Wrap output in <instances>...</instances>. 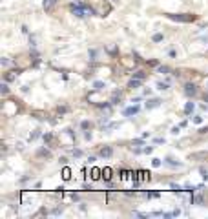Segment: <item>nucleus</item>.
<instances>
[{
    "label": "nucleus",
    "mask_w": 208,
    "mask_h": 219,
    "mask_svg": "<svg viewBox=\"0 0 208 219\" xmlns=\"http://www.w3.org/2000/svg\"><path fill=\"white\" fill-rule=\"evenodd\" d=\"M166 17L170 20H175V22H193L197 18L195 15H173V13H168Z\"/></svg>",
    "instance_id": "nucleus-2"
},
{
    "label": "nucleus",
    "mask_w": 208,
    "mask_h": 219,
    "mask_svg": "<svg viewBox=\"0 0 208 219\" xmlns=\"http://www.w3.org/2000/svg\"><path fill=\"white\" fill-rule=\"evenodd\" d=\"M69 174H71V172H69V168H64V172H62V175H64V179H69V177H71Z\"/></svg>",
    "instance_id": "nucleus-19"
},
{
    "label": "nucleus",
    "mask_w": 208,
    "mask_h": 219,
    "mask_svg": "<svg viewBox=\"0 0 208 219\" xmlns=\"http://www.w3.org/2000/svg\"><path fill=\"white\" fill-rule=\"evenodd\" d=\"M93 88H95V90H102V88H104V82H101V80L93 82Z\"/></svg>",
    "instance_id": "nucleus-15"
},
{
    "label": "nucleus",
    "mask_w": 208,
    "mask_h": 219,
    "mask_svg": "<svg viewBox=\"0 0 208 219\" xmlns=\"http://www.w3.org/2000/svg\"><path fill=\"white\" fill-rule=\"evenodd\" d=\"M205 100H206V102H208V93H206V95H205Z\"/></svg>",
    "instance_id": "nucleus-31"
},
{
    "label": "nucleus",
    "mask_w": 208,
    "mask_h": 219,
    "mask_svg": "<svg viewBox=\"0 0 208 219\" xmlns=\"http://www.w3.org/2000/svg\"><path fill=\"white\" fill-rule=\"evenodd\" d=\"M172 133H179V126H173L172 128Z\"/></svg>",
    "instance_id": "nucleus-29"
},
{
    "label": "nucleus",
    "mask_w": 208,
    "mask_h": 219,
    "mask_svg": "<svg viewBox=\"0 0 208 219\" xmlns=\"http://www.w3.org/2000/svg\"><path fill=\"white\" fill-rule=\"evenodd\" d=\"M192 112H193V102H188V104L184 106V113H186V115H190Z\"/></svg>",
    "instance_id": "nucleus-12"
},
{
    "label": "nucleus",
    "mask_w": 208,
    "mask_h": 219,
    "mask_svg": "<svg viewBox=\"0 0 208 219\" xmlns=\"http://www.w3.org/2000/svg\"><path fill=\"white\" fill-rule=\"evenodd\" d=\"M161 40H163V35L161 33H155L154 35V42H161Z\"/></svg>",
    "instance_id": "nucleus-18"
},
{
    "label": "nucleus",
    "mask_w": 208,
    "mask_h": 219,
    "mask_svg": "<svg viewBox=\"0 0 208 219\" xmlns=\"http://www.w3.org/2000/svg\"><path fill=\"white\" fill-rule=\"evenodd\" d=\"M2 66H9V60L8 59H2Z\"/></svg>",
    "instance_id": "nucleus-28"
},
{
    "label": "nucleus",
    "mask_w": 208,
    "mask_h": 219,
    "mask_svg": "<svg viewBox=\"0 0 208 219\" xmlns=\"http://www.w3.org/2000/svg\"><path fill=\"white\" fill-rule=\"evenodd\" d=\"M117 100H121V93H113V97H112V102L115 104Z\"/></svg>",
    "instance_id": "nucleus-20"
},
{
    "label": "nucleus",
    "mask_w": 208,
    "mask_h": 219,
    "mask_svg": "<svg viewBox=\"0 0 208 219\" xmlns=\"http://www.w3.org/2000/svg\"><path fill=\"white\" fill-rule=\"evenodd\" d=\"M17 75H18V71H9L8 75H6V80H15Z\"/></svg>",
    "instance_id": "nucleus-11"
},
{
    "label": "nucleus",
    "mask_w": 208,
    "mask_h": 219,
    "mask_svg": "<svg viewBox=\"0 0 208 219\" xmlns=\"http://www.w3.org/2000/svg\"><path fill=\"white\" fill-rule=\"evenodd\" d=\"M206 88H208V84H206Z\"/></svg>",
    "instance_id": "nucleus-32"
},
{
    "label": "nucleus",
    "mask_w": 208,
    "mask_h": 219,
    "mask_svg": "<svg viewBox=\"0 0 208 219\" xmlns=\"http://www.w3.org/2000/svg\"><path fill=\"white\" fill-rule=\"evenodd\" d=\"M141 84H142V80H141V79H135V77H133V79H131V80L128 82V88H139Z\"/></svg>",
    "instance_id": "nucleus-7"
},
{
    "label": "nucleus",
    "mask_w": 208,
    "mask_h": 219,
    "mask_svg": "<svg viewBox=\"0 0 208 219\" xmlns=\"http://www.w3.org/2000/svg\"><path fill=\"white\" fill-rule=\"evenodd\" d=\"M159 104H161V100H159V99H151L150 102H146V108H155Z\"/></svg>",
    "instance_id": "nucleus-10"
},
{
    "label": "nucleus",
    "mask_w": 208,
    "mask_h": 219,
    "mask_svg": "<svg viewBox=\"0 0 208 219\" xmlns=\"http://www.w3.org/2000/svg\"><path fill=\"white\" fill-rule=\"evenodd\" d=\"M51 139H53V135H51V133H46V135H44V141H46V142H50Z\"/></svg>",
    "instance_id": "nucleus-23"
},
{
    "label": "nucleus",
    "mask_w": 208,
    "mask_h": 219,
    "mask_svg": "<svg viewBox=\"0 0 208 219\" xmlns=\"http://www.w3.org/2000/svg\"><path fill=\"white\" fill-rule=\"evenodd\" d=\"M101 157H112L113 155V150L110 148V146H104V148H101Z\"/></svg>",
    "instance_id": "nucleus-5"
},
{
    "label": "nucleus",
    "mask_w": 208,
    "mask_h": 219,
    "mask_svg": "<svg viewBox=\"0 0 208 219\" xmlns=\"http://www.w3.org/2000/svg\"><path fill=\"white\" fill-rule=\"evenodd\" d=\"M38 135H40L38 132H33V133L29 135V141H35V139H37V137H38Z\"/></svg>",
    "instance_id": "nucleus-22"
},
{
    "label": "nucleus",
    "mask_w": 208,
    "mask_h": 219,
    "mask_svg": "<svg viewBox=\"0 0 208 219\" xmlns=\"http://www.w3.org/2000/svg\"><path fill=\"white\" fill-rule=\"evenodd\" d=\"M133 77H135V79L144 80V79H146V73H144V71H135V73H133Z\"/></svg>",
    "instance_id": "nucleus-13"
},
{
    "label": "nucleus",
    "mask_w": 208,
    "mask_h": 219,
    "mask_svg": "<svg viewBox=\"0 0 208 219\" xmlns=\"http://www.w3.org/2000/svg\"><path fill=\"white\" fill-rule=\"evenodd\" d=\"M102 177H104V181H110V177H112V168H104L102 170Z\"/></svg>",
    "instance_id": "nucleus-9"
},
{
    "label": "nucleus",
    "mask_w": 208,
    "mask_h": 219,
    "mask_svg": "<svg viewBox=\"0 0 208 219\" xmlns=\"http://www.w3.org/2000/svg\"><path fill=\"white\" fill-rule=\"evenodd\" d=\"M168 71H170L168 66H159V73H168Z\"/></svg>",
    "instance_id": "nucleus-17"
},
{
    "label": "nucleus",
    "mask_w": 208,
    "mask_h": 219,
    "mask_svg": "<svg viewBox=\"0 0 208 219\" xmlns=\"http://www.w3.org/2000/svg\"><path fill=\"white\" fill-rule=\"evenodd\" d=\"M172 190H175V192H181L183 188H181V186H177V184H172Z\"/></svg>",
    "instance_id": "nucleus-26"
},
{
    "label": "nucleus",
    "mask_w": 208,
    "mask_h": 219,
    "mask_svg": "<svg viewBox=\"0 0 208 219\" xmlns=\"http://www.w3.org/2000/svg\"><path fill=\"white\" fill-rule=\"evenodd\" d=\"M71 11H73V15H77L79 18H84V17L93 15V13H95L93 8H89V6L82 4V2H75V4H71Z\"/></svg>",
    "instance_id": "nucleus-1"
},
{
    "label": "nucleus",
    "mask_w": 208,
    "mask_h": 219,
    "mask_svg": "<svg viewBox=\"0 0 208 219\" xmlns=\"http://www.w3.org/2000/svg\"><path fill=\"white\" fill-rule=\"evenodd\" d=\"M55 4H57V0H44V9L46 11H51L55 8Z\"/></svg>",
    "instance_id": "nucleus-6"
},
{
    "label": "nucleus",
    "mask_w": 208,
    "mask_h": 219,
    "mask_svg": "<svg viewBox=\"0 0 208 219\" xmlns=\"http://www.w3.org/2000/svg\"><path fill=\"white\" fill-rule=\"evenodd\" d=\"M80 126H82V128H84V130H88V128H89V126H91V124H89V122H88V121H82V124H80Z\"/></svg>",
    "instance_id": "nucleus-25"
},
{
    "label": "nucleus",
    "mask_w": 208,
    "mask_h": 219,
    "mask_svg": "<svg viewBox=\"0 0 208 219\" xmlns=\"http://www.w3.org/2000/svg\"><path fill=\"white\" fill-rule=\"evenodd\" d=\"M157 88L159 90H168V84L166 82H157Z\"/></svg>",
    "instance_id": "nucleus-16"
},
{
    "label": "nucleus",
    "mask_w": 208,
    "mask_h": 219,
    "mask_svg": "<svg viewBox=\"0 0 208 219\" xmlns=\"http://www.w3.org/2000/svg\"><path fill=\"white\" fill-rule=\"evenodd\" d=\"M161 159H154V161H151V164H154V166H161Z\"/></svg>",
    "instance_id": "nucleus-24"
},
{
    "label": "nucleus",
    "mask_w": 208,
    "mask_h": 219,
    "mask_svg": "<svg viewBox=\"0 0 208 219\" xmlns=\"http://www.w3.org/2000/svg\"><path fill=\"white\" fill-rule=\"evenodd\" d=\"M184 93L188 95V97H190V95H192V97H193V95H197V88H195V84H190V82H188V84H184Z\"/></svg>",
    "instance_id": "nucleus-3"
},
{
    "label": "nucleus",
    "mask_w": 208,
    "mask_h": 219,
    "mask_svg": "<svg viewBox=\"0 0 208 219\" xmlns=\"http://www.w3.org/2000/svg\"><path fill=\"white\" fill-rule=\"evenodd\" d=\"M135 113H139V106H130L124 110V117H130V115H135Z\"/></svg>",
    "instance_id": "nucleus-4"
},
{
    "label": "nucleus",
    "mask_w": 208,
    "mask_h": 219,
    "mask_svg": "<svg viewBox=\"0 0 208 219\" xmlns=\"http://www.w3.org/2000/svg\"><path fill=\"white\" fill-rule=\"evenodd\" d=\"M73 155H75V157H80L82 152H80V150H73Z\"/></svg>",
    "instance_id": "nucleus-27"
},
{
    "label": "nucleus",
    "mask_w": 208,
    "mask_h": 219,
    "mask_svg": "<svg viewBox=\"0 0 208 219\" xmlns=\"http://www.w3.org/2000/svg\"><path fill=\"white\" fill-rule=\"evenodd\" d=\"M38 155H42V157H50L51 153L47 152V150H40V152H38Z\"/></svg>",
    "instance_id": "nucleus-21"
},
{
    "label": "nucleus",
    "mask_w": 208,
    "mask_h": 219,
    "mask_svg": "<svg viewBox=\"0 0 208 219\" xmlns=\"http://www.w3.org/2000/svg\"><path fill=\"white\" fill-rule=\"evenodd\" d=\"M101 175H102V170H99V168L91 170V179H101Z\"/></svg>",
    "instance_id": "nucleus-8"
},
{
    "label": "nucleus",
    "mask_w": 208,
    "mask_h": 219,
    "mask_svg": "<svg viewBox=\"0 0 208 219\" xmlns=\"http://www.w3.org/2000/svg\"><path fill=\"white\" fill-rule=\"evenodd\" d=\"M0 93H2V95H8V93H9V86H8V84H2V86H0Z\"/></svg>",
    "instance_id": "nucleus-14"
},
{
    "label": "nucleus",
    "mask_w": 208,
    "mask_h": 219,
    "mask_svg": "<svg viewBox=\"0 0 208 219\" xmlns=\"http://www.w3.org/2000/svg\"><path fill=\"white\" fill-rule=\"evenodd\" d=\"M193 122H203V117H193Z\"/></svg>",
    "instance_id": "nucleus-30"
}]
</instances>
